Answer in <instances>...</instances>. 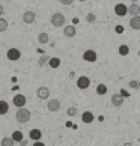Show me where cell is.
Instances as JSON below:
<instances>
[{
	"mask_svg": "<svg viewBox=\"0 0 140 146\" xmlns=\"http://www.w3.org/2000/svg\"><path fill=\"white\" fill-rule=\"evenodd\" d=\"M94 119H95V116H94L92 111H84L83 115H82V121H83L84 123H92Z\"/></svg>",
	"mask_w": 140,
	"mask_h": 146,
	"instance_id": "15",
	"label": "cell"
},
{
	"mask_svg": "<svg viewBox=\"0 0 140 146\" xmlns=\"http://www.w3.org/2000/svg\"><path fill=\"white\" fill-rule=\"evenodd\" d=\"M51 24L54 26V27H62L63 24H65V15L62 12H56L51 15Z\"/></svg>",
	"mask_w": 140,
	"mask_h": 146,
	"instance_id": "2",
	"label": "cell"
},
{
	"mask_svg": "<svg viewBox=\"0 0 140 146\" xmlns=\"http://www.w3.org/2000/svg\"><path fill=\"white\" fill-rule=\"evenodd\" d=\"M90 86V78L86 77V75H82V77H78L77 80V88L78 89H88Z\"/></svg>",
	"mask_w": 140,
	"mask_h": 146,
	"instance_id": "5",
	"label": "cell"
},
{
	"mask_svg": "<svg viewBox=\"0 0 140 146\" xmlns=\"http://www.w3.org/2000/svg\"><path fill=\"white\" fill-rule=\"evenodd\" d=\"M78 2H84V0H78Z\"/></svg>",
	"mask_w": 140,
	"mask_h": 146,
	"instance_id": "33",
	"label": "cell"
},
{
	"mask_svg": "<svg viewBox=\"0 0 140 146\" xmlns=\"http://www.w3.org/2000/svg\"><path fill=\"white\" fill-rule=\"evenodd\" d=\"M36 96L39 100H48V96H50V89H48L47 86H41V88H38V90H36Z\"/></svg>",
	"mask_w": 140,
	"mask_h": 146,
	"instance_id": "4",
	"label": "cell"
},
{
	"mask_svg": "<svg viewBox=\"0 0 140 146\" xmlns=\"http://www.w3.org/2000/svg\"><path fill=\"white\" fill-rule=\"evenodd\" d=\"M30 111L27 109H23V107H20L18 111H17V115H15V117H17V121L20 123H27L30 121Z\"/></svg>",
	"mask_w": 140,
	"mask_h": 146,
	"instance_id": "1",
	"label": "cell"
},
{
	"mask_svg": "<svg viewBox=\"0 0 140 146\" xmlns=\"http://www.w3.org/2000/svg\"><path fill=\"white\" fill-rule=\"evenodd\" d=\"M59 2H60L62 5H65V6H68V5H71L74 0H59Z\"/></svg>",
	"mask_w": 140,
	"mask_h": 146,
	"instance_id": "28",
	"label": "cell"
},
{
	"mask_svg": "<svg viewBox=\"0 0 140 146\" xmlns=\"http://www.w3.org/2000/svg\"><path fill=\"white\" fill-rule=\"evenodd\" d=\"M12 102H14L15 107H24L26 106V96L21 95V94H17V95H14Z\"/></svg>",
	"mask_w": 140,
	"mask_h": 146,
	"instance_id": "7",
	"label": "cell"
},
{
	"mask_svg": "<svg viewBox=\"0 0 140 146\" xmlns=\"http://www.w3.org/2000/svg\"><path fill=\"white\" fill-rule=\"evenodd\" d=\"M111 104L116 107V109H119V107L123 106V96L121 94H115L111 96Z\"/></svg>",
	"mask_w": 140,
	"mask_h": 146,
	"instance_id": "10",
	"label": "cell"
},
{
	"mask_svg": "<svg viewBox=\"0 0 140 146\" xmlns=\"http://www.w3.org/2000/svg\"><path fill=\"white\" fill-rule=\"evenodd\" d=\"M48 59H50V57H47V56H44V57H41V60H39V65H41V66H42V65H44L45 62H48Z\"/></svg>",
	"mask_w": 140,
	"mask_h": 146,
	"instance_id": "29",
	"label": "cell"
},
{
	"mask_svg": "<svg viewBox=\"0 0 140 146\" xmlns=\"http://www.w3.org/2000/svg\"><path fill=\"white\" fill-rule=\"evenodd\" d=\"M131 2H137V0H131Z\"/></svg>",
	"mask_w": 140,
	"mask_h": 146,
	"instance_id": "34",
	"label": "cell"
},
{
	"mask_svg": "<svg viewBox=\"0 0 140 146\" xmlns=\"http://www.w3.org/2000/svg\"><path fill=\"white\" fill-rule=\"evenodd\" d=\"M3 12H5V8L2 6V5H0V17H2V15H3Z\"/></svg>",
	"mask_w": 140,
	"mask_h": 146,
	"instance_id": "32",
	"label": "cell"
},
{
	"mask_svg": "<svg viewBox=\"0 0 140 146\" xmlns=\"http://www.w3.org/2000/svg\"><path fill=\"white\" fill-rule=\"evenodd\" d=\"M75 33H77V30H75V26H65V29H63V35L66 38H74Z\"/></svg>",
	"mask_w": 140,
	"mask_h": 146,
	"instance_id": "12",
	"label": "cell"
},
{
	"mask_svg": "<svg viewBox=\"0 0 140 146\" xmlns=\"http://www.w3.org/2000/svg\"><path fill=\"white\" fill-rule=\"evenodd\" d=\"M48 65H50V66L51 68H59V66H60V59H59V57H50V59H48Z\"/></svg>",
	"mask_w": 140,
	"mask_h": 146,
	"instance_id": "19",
	"label": "cell"
},
{
	"mask_svg": "<svg viewBox=\"0 0 140 146\" xmlns=\"http://www.w3.org/2000/svg\"><path fill=\"white\" fill-rule=\"evenodd\" d=\"M21 18H23V21H24L26 24H32L35 21V18H36V14L33 12V11H26Z\"/></svg>",
	"mask_w": 140,
	"mask_h": 146,
	"instance_id": "6",
	"label": "cell"
},
{
	"mask_svg": "<svg viewBox=\"0 0 140 146\" xmlns=\"http://www.w3.org/2000/svg\"><path fill=\"white\" fill-rule=\"evenodd\" d=\"M6 57L11 62H17L21 57V51L18 50V48H9V50L6 51Z\"/></svg>",
	"mask_w": 140,
	"mask_h": 146,
	"instance_id": "3",
	"label": "cell"
},
{
	"mask_svg": "<svg viewBox=\"0 0 140 146\" xmlns=\"http://www.w3.org/2000/svg\"><path fill=\"white\" fill-rule=\"evenodd\" d=\"M12 139L15 140V143H20L21 140L24 139V136H23V133H21V131H14V134H12Z\"/></svg>",
	"mask_w": 140,
	"mask_h": 146,
	"instance_id": "22",
	"label": "cell"
},
{
	"mask_svg": "<svg viewBox=\"0 0 140 146\" xmlns=\"http://www.w3.org/2000/svg\"><path fill=\"white\" fill-rule=\"evenodd\" d=\"M115 12H116V15H119V17H123V15L128 14V8L123 3H117L115 6Z\"/></svg>",
	"mask_w": 140,
	"mask_h": 146,
	"instance_id": "11",
	"label": "cell"
},
{
	"mask_svg": "<svg viewBox=\"0 0 140 146\" xmlns=\"http://www.w3.org/2000/svg\"><path fill=\"white\" fill-rule=\"evenodd\" d=\"M6 29H8V21L3 17H0V32H5Z\"/></svg>",
	"mask_w": 140,
	"mask_h": 146,
	"instance_id": "24",
	"label": "cell"
},
{
	"mask_svg": "<svg viewBox=\"0 0 140 146\" xmlns=\"http://www.w3.org/2000/svg\"><path fill=\"white\" fill-rule=\"evenodd\" d=\"M128 14L131 15V17H134V15H140V6L136 3H133L131 6H128Z\"/></svg>",
	"mask_w": 140,
	"mask_h": 146,
	"instance_id": "16",
	"label": "cell"
},
{
	"mask_svg": "<svg viewBox=\"0 0 140 146\" xmlns=\"http://www.w3.org/2000/svg\"><path fill=\"white\" fill-rule=\"evenodd\" d=\"M128 53H130V47L128 45H121L119 47V54L121 56H127Z\"/></svg>",
	"mask_w": 140,
	"mask_h": 146,
	"instance_id": "23",
	"label": "cell"
},
{
	"mask_svg": "<svg viewBox=\"0 0 140 146\" xmlns=\"http://www.w3.org/2000/svg\"><path fill=\"white\" fill-rule=\"evenodd\" d=\"M47 109L50 111H59L60 110V101L59 100H50L47 102Z\"/></svg>",
	"mask_w": 140,
	"mask_h": 146,
	"instance_id": "9",
	"label": "cell"
},
{
	"mask_svg": "<svg viewBox=\"0 0 140 146\" xmlns=\"http://www.w3.org/2000/svg\"><path fill=\"white\" fill-rule=\"evenodd\" d=\"M130 27L134 30H140V15H134L130 21Z\"/></svg>",
	"mask_w": 140,
	"mask_h": 146,
	"instance_id": "14",
	"label": "cell"
},
{
	"mask_svg": "<svg viewBox=\"0 0 140 146\" xmlns=\"http://www.w3.org/2000/svg\"><path fill=\"white\" fill-rule=\"evenodd\" d=\"M96 59H98V56L94 50H86L83 53V60L86 62H96Z\"/></svg>",
	"mask_w": 140,
	"mask_h": 146,
	"instance_id": "8",
	"label": "cell"
},
{
	"mask_svg": "<svg viewBox=\"0 0 140 146\" xmlns=\"http://www.w3.org/2000/svg\"><path fill=\"white\" fill-rule=\"evenodd\" d=\"M33 146H44V143H41L39 140H36V142L33 143Z\"/></svg>",
	"mask_w": 140,
	"mask_h": 146,
	"instance_id": "31",
	"label": "cell"
},
{
	"mask_svg": "<svg viewBox=\"0 0 140 146\" xmlns=\"http://www.w3.org/2000/svg\"><path fill=\"white\" fill-rule=\"evenodd\" d=\"M9 111V104L6 101H0V116H3V115H6V113Z\"/></svg>",
	"mask_w": 140,
	"mask_h": 146,
	"instance_id": "17",
	"label": "cell"
},
{
	"mask_svg": "<svg viewBox=\"0 0 140 146\" xmlns=\"http://www.w3.org/2000/svg\"><path fill=\"white\" fill-rule=\"evenodd\" d=\"M86 21H88V23H95L96 17H95L94 14H88V15H86Z\"/></svg>",
	"mask_w": 140,
	"mask_h": 146,
	"instance_id": "25",
	"label": "cell"
},
{
	"mask_svg": "<svg viewBox=\"0 0 140 146\" xmlns=\"http://www.w3.org/2000/svg\"><path fill=\"white\" fill-rule=\"evenodd\" d=\"M121 95L123 96V98H127V96H130V95L127 94V90H125V89H122V90H121Z\"/></svg>",
	"mask_w": 140,
	"mask_h": 146,
	"instance_id": "30",
	"label": "cell"
},
{
	"mask_svg": "<svg viewBox=\"0 0 140 146\" xmlns=\"http://www.w3.org/2000/svg\"><path fill=\"white\" fill-rule=\"evenodd\" d=\"M130 86H131L133 89H139V88H140V83L137 82V80H131V82H130Z\"/></svg>",
	"mask_w": 140,
	"mask_h": 146,
	"instance_id": "27",
	"label": "cell"
},
{
	"mask_svg": "<svg viewBox=\"0 0 140 146\" xmlns=\"http://www.w3.org/2000/svg\"><path fill=\"white\" fill-rule=\"evenodd\" d=\"M96 94L98 95H105L107 94V86L104 83H100L98 86H96Z\"/></svg>",
	"mask_w": 140,
	"mask_h": 146,
	"instance_id": "20",
	"label": "cell"
},
{
	"mask_svg": "<svg viewBox=\"0 0 140 146\" xmlns=\"http://www.w3.org/2000/svg\"><path fill=\"white\" fill-rule=\"evenodd\" d=\"M38 41H39V44H47V42L50 41V35L45 33V32H42V33L38 35Z\"/></svg>",
	"mask_w": 140,
	"mask_h": 146,
	"instance_id": "18",
	"label": "cell"
},
{
	"mask_svg": "<svg viewBox=\"0 0 140 146\" xmlns=\"http://www.w3.org/2000/svg\"><path fill=\"white\" fill-rule=\"evenodd\" d=\"M66 113H68V116H75L77 115V107H69Z\"/></svg>",
	"mask_w": 140,
	"mask_h": 146,
	"instance_id": "26",
	"label": "cell"
},
{
	"mask_svg": "<svg viewBox=\"0 0 140 146\" xmlns=\"http://www.w3.org/2000/svg\"><path fill=\"white\" fill-rule=\"evenodd\" d=\"M14 143H15V140L12 137H3L0 145H2V146H14Z\"/></svg>",
	"mask_w": 140,
	"mask_h": 146,
	"instance_id": "21",
	"label": "cell"
},
{
	"mask_svg": "<svg viewBox=\"0 0 140 146\" xmlns=\"http://www.w3.org/2000/svg\"><path fill=\"white\" fill-rule=\"evenodd\" d=\"M29 137H30V140H33V142H36V140H41V137H42V133H41V129H36V128L30 129V133H29Z\"/></svg>",
	"mask_w": 140,
	"mask_h": 146,
	"instance_id": "13",
	"label": "cell"
}]
</instances>
